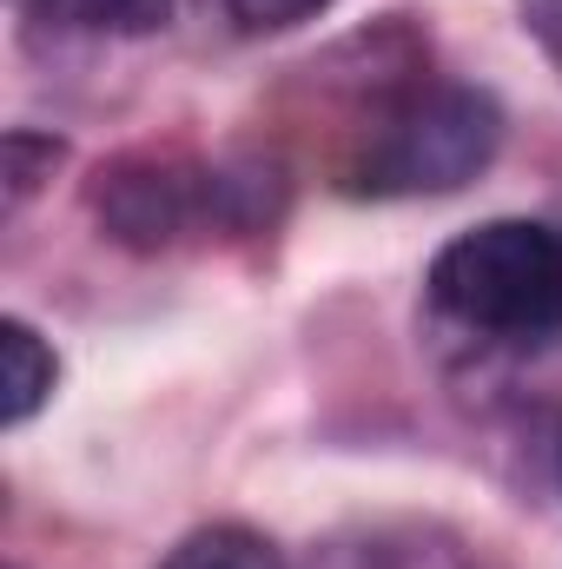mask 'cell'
<instances>
[{"label":"cell","instance_id":"obj_7","mask_svg":"<svg viewBox=\"0 0 562 569\" xmlns=\"http://www.w3.org/2000/svg\"><path fill=\"white\" fill-rule=\"evenodd\" d=\"M331 0H219V13L239 27V33H284V27H304L318 20Z\"/></svg>","mask_w":562,"mask_h":569},{"label":"cell","instance_id":"obj_1","mask_svg":"<svg viewBox=\"0 0 562 569\" xmlns=\"http://www.w3.org/2000/svg\"><path fill=\"white\" fill-rule=\"evenodd\" d=\"M503 146V113L476 87H411L384 100L344 159V186L364 199H423L470 186Z\"/></svg>","mask_w":562,"mask_h":569},{"label":"cell","instance_id":"obj_3","mask_svg":"<svg viewBox=\"0 0 562 569\" xmlns=\"http://www.w3.org/2000/svg\"><path fill=\"white\" fill-rule=\"evenodd\" d=\"M225 199H232V179H219L192 159H172V152H127V159L100 166V179H93L100 226L133 252L179 246L185 232L219 219Z\"/></svg>","mask_w":562,"mask_h":569},{"label":"cell","instance_id":"obj_4","mask_svg":"<svg viewBox=\"0 0 562 569\" xmlns=\"http://www.w3.org/2000/svg\"><path fill=\"white\" fill-rule=\"evenodd\" d=\"M0 365H7V425H27V418L47 405L60 365H53V351L40 345V331L20 325V318L0 325Z\"/></svg>","mask_w":562,"mask_h":569},{"label":"cell","instance_id":"obj_5","mask_svg":"<svg viewBox=\"0 0 562 569\" xmlns=\"http://www.w3.org/2000/svg\"><path fill=\"white\" fill-rule=\"evenodd\" d=\"M159 569H284V557L272 537L245 523H212V530H192Z\"/></svg>","mask_w":562,"mask_h":569},{"label":"cell","instance_id":"obj_8","mask_svg":"<svg viewBox=\"0 0 562 569\" xmlns=\"http://www.w3.org/2000/svg\"><path fill=\"white\" fill-rule=\"evenodd\" d=\"M53 166H60V140H40V133H27V127H20V133H7V199L20 206V199H27Z\"/></svg>","mask_w":562,"mask_h":569},{"label":"cell","instance_id":"obj_9","mask_svg":"<svg viewBox=\"0 0 562 569\" xmlns=\"http://www.w3.org/2000/svg\"><path fill=\"white\" fill-rule=\"evenodd\" d=\"M523 13H530V33L543 40L550 67L562 73V0H523Z\"/></svg>","mask_w":562,"mask_h":569},{"label":"cell","instance_id":"obj_2","mask_svg":"<svg viewBox=\"0 0 562 569\" xmlns=\"http://www.w3.org/2000/svg\"><path fill=\"white\" fill-rule=\"evenodd\" d=\"M430 305L483 338L543 345L562 331V232L536 219H490L450 239L430 266Z\"/></svg>","mask_w":562,"mask_h":569},{"label":"cell","instance_id":"obj_6","mask_svg":"<svg viewBox=\"0 0 562 569\" xmlns=\"http://www.w3.org/2000/svg\"><path fill=\"white\" fill-rule=\"evenodd\" d=\"M33 13L87 33H152L172 20V0H33Z\"/></svg>","mask_w":562,"mask_h":569}]
</instances>
